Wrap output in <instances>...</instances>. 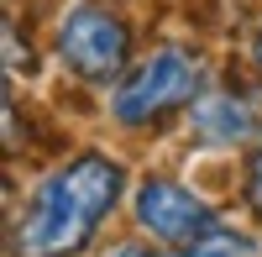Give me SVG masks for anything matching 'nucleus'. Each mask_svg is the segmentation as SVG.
I'll use <instances>...</instances> for the list:
<instances>
[{"label": "nucleus", "instance_id": "1", "mask_svg": "<svg viewBox=\"0 0 262 257\" xmlns=\"http://www.w3.org/2000/svg\"><path fill=\"white\" fill-rule=\"evenodd\" d=\"M126 189V163L111 153H74L37 179L11 221V257H79L111 221Z\"/></svg>", "mask_w": 262, "mask_h": 257}, {"label": "nucleus", "instance_id": "2", "mask_svg": "<svg viewBox=\"0 0 262 257\" xmlns=\"http://www.w3.org/2000/svg\"><path fill=\"white\" fill-rule=\"evenodd\" d=\"M200 79H205L200 53L163 42L111 90V121L121 132H152L158 121H168L173 111H184V105H194L205 95Z\"/></svg>", "mask_w": 262, "mask_h": 257}, {"label": "nucleus", "instance_id": "3", "mask_svg": "<svg viewBox=\"0 0 262 257\" xmlns=\"http://www.w3.org/2000/svg\"><path fill=\"white\" fill-rule=\"evenodd\" d=\"M53 53L79 84H121L131 74V27L105 6H69L58 16Z\"/></svg>", "mask_w": 262, "mask_h": 257}, {"label": "nucleus", "instance_id": "4", "mask_svg": "<svg viewBox=\"0 0 262 257\" xmlns=\"http://www.w3.org/2000/svg\"><path fill=\"white\" fill-rule=\"evenodd\" d=\"M131 221H137L142 237L163 242V247H194L205 237V231H215L221 221H215V210L205 195H194L189 184L179 179H163L152 174L137 184V200H131Z\"/></svg>", "mask_w": 262, "mask_h": 257}, {"label": "nucleus", "instance_id": "5", "mask_svg": "<svg viewBox=\"0 0 262 257\" xmlns=\"http://www.w3.org/2000/svg\"><path fill=\"white\" fill-rule=\"evenodd\" d=\"M189 132L210 147H242L257 132V111L236 90H205L189 105Z\"/></svg>", "mask_w": 262, "mask_h": 257}, {"label": "nucleus", "instance_id": "6", "mask_svg": "<svg viewBox=\"0 0 262 257\" xmlns=\"http://www.w3.org/2000/svg\"><path fill=\"white\" fill-rule=\"evenodd\" d=\"M184 257H257V242L247 237V231L215 226V231H205L194 247H184Z\"/></svg>", "mask_w": 262, "mask_h": 257}, {"label": "nucleus", "instance_id": "7", "mask_svg": "<svg viewBox=\"0 0 262 257\" xmlns=\"http://www.w3.org/2000/svg\"><path fill=\"white\" fill-rule=\"evenodd\" d=\"M242 200H247V210L262 221V147L252 153V163H247V179H242Z\"/></svg>", "mask_w": 262, "mask_h": 257}, {"label": "nucleus", "instance_id": "8", "mask_svg": "<svg viewBox=\"0 0 262 257\" xmlns=\"http://www.w3.org/2000/svg\"><path fill=\"white\" fill-rule=\"evenodd\" d=\"M105 257H168V252H158V247H147V242H121V247H111Z\"/></svg>", "mask_w": 262, "mask_h": 257}, {"label": "nucleus", "instance_id": "9", "mask_svg": "<svg viewBox=\"0 0 262 257\" xmlns=\"http://www.w3.org/2000/svg\"><path fill=\"white\" fill-rule=\"evenodd\" d=\"M252 58H257V69H262V27H257V37H252Z\"/></svg>", "mask_w": 262, "mask_h": 257}]
</instances>
